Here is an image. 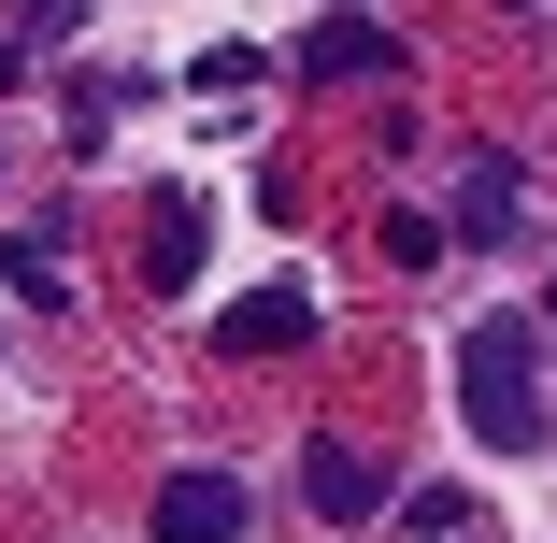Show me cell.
Instances as JSON below:
<instances>
[{
	"label": "cell",
	"instance_id": "cell-1",
	"mask_svg": "<svg viewBox=\"0 0 557 543\" xmlns=\"http://www.w3.org/2000/svg\"><path fill=\"white\" fill-rule=\"evenodd\" d=\"M458 429L486 458L543 444V314H486V330L458 344Z\"/></svg>",
	"mask_w": 557,
	"mask_h": 543
},
{
	"label": "cell",
	"instance_id": "cell-2",
	"mask_svg": "<svg viewBox=\"0 0 557 543\" xmlns=\"http://www.w3.org/2000/svg\"><path fill=\"white\" fill-rule=\"evenodd\" d=\"M214 344H230V358H300V344H314V286H300V272L244 286L230 314H214Z\"/></svg>",
	"mask_w": 557,
	"mask_h": 543
},
{
	"label": "cell",
	"instance_id": "cell-3",
	"mask_svg": "<svg viewBox=\"0 0 557 543\" xmlns=\"http://www.w3.org/2000/svg\"><path fill=\"white\" fill-rule=\"evenodd\" d=\"M300 501H314L329 529H372V515H386V472H372L358 444H314V458H300Z\"/></svg>",
	"mask_w": 557,
	"mask_h": 543
},
{
	"label": "cell",
	"instance_id": "cell-4",
	"mask_svg": "<svg viewBox=\"0 0 557 543\" xmlns=\"http://www.w3.org/2000/svg\"><path fill=\"white\" fill-rule=\"evenodd\" d=\"M300 72H314V86H358V72H386V29L358 15V0H329V15L300 29Z\"/></svg>",
	"mask_w": 557,
	"mask_h": 543
},
{
	"label": "cell",
	"instance_id": "cell-5",
	"mask_svg": "<svg viewBox=\"0 0 557 543\" xmlns=\"http://www.w3.org/2000/svg\"><path fill=\"white\" fill-rule=\"evenodd\" d=\"M230 529H244V486L230 472H172L158 486V543H230Z\"/></svg>",
	"mask_w": 557,
	"mask_h": 543
},
{
	"label": "cell",
	"instance_id": "cell-6",
	"mask_svg": "<svg viewBox=\"0 0 557 543\" xmlns=\"http://www.w3.org/2000/svg\"><path fill=\"white\" fill-rule=\"evenodd\" d=\"M515 214H529V172L515 158H472L458 172V244H515Z\"/></svg>",
	"mask_w": 557,
	"mask_h": 543
},
{
	"label": "cell",
	"instance_id": "cell-7",
	"mask_svg": "<svg viewBox=\"0 0 557 543\" xmlns=\"http://www.w3.org/2000/svg\"><path fill=\"white\" fill-rule=\"evenodd\" d=\"M200 230H214V200H158V230H144V286H186V272H200Z\"/></svg>",
	"mask_w": 557,
	"mask_h": 543
},
{
	"label": "cell",
	"instance_id": "cell-8",
	"mask_svg": "<svg viewBox=\"0 0 557 543\" xmlns=\"http://www.w3.org/2000/svg\"><path fill=\"white\" fill-rule=\"evenodd\" d=\"M0 286H15V300H44V314H72V258H58V244H29V230L0 244Z\"/></svg>",
	"mask_w": 557,
	"mask_h": 543
},
{
	"label": "cell",
	"instance_id": "cell-9",
	"mask_svg": "<svg viewBox=\"0 0 557 543\" xmlns=\"http://www.w3.org/2000/svg\"><path fill=\"white\" fill-rule=\"evenodd\" d=\"M186 86H200V100H244V86H258V44H214V58H200Z\"/></svg>",
	"mask_w": 557,
	"mask_h": 543
},
{
	"label": "cell",
	"instance_id": "cell-10",
	"mask_svg": "<svg viewBox=\"0 0 557 543\" xmlns=\"http://www.w3.org/2000/svg\"><path fill=\"white\" fill-rule=\"evenodd\" d=\"M72 15H86V0H15V44H58Z\"/></svg>",
	"mask_w": 557,
	"mask_h": 543
},
{
	"label": "cell",
	"instance_id": "cell-11",
	"mask_svg": "<svg viewBox=\"0 0 557 543\" xmlns=\"http://www.w3.org/2000/svg\"><path fill=\"white\" fill-rule=\"evenodd\" d=\"M15 72H29V44H15V29H0V86H15Z\"/></svg>",
	"mask_w": 557,
	"mask_h": 543
},
{
	"label": "cell",
	"instance_id": "cell-12",
	"mask_svg": "<svg viewBox=\"0 0 557 543\" xmlns=\"http://www.w3.org/2000/svg\"><path fill=\"white\" fill-rule=\"evenodd\" d=\"M543 344H557V286H543Z\"/></svg>",
	"mask_w": 557,
	"mask_h": 543
}]
</instances>
